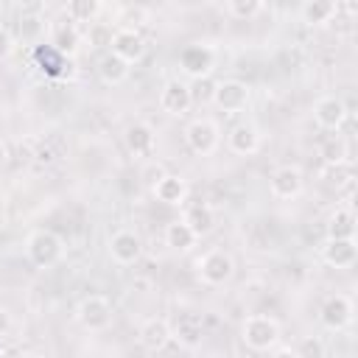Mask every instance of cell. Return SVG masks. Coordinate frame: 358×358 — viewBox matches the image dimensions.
I'll use <instances>...</instances> for the list:
<instances>
[{
  "instance_id": "cell-18",
  "label": "cell",
  "mask_w": 358,
  "mask_h": 358,
  "mask_svg": "<svg viewBox=\"0 0 358 358\" xmlns=\"http://www.w3.org/2000/svg\"><path fill=\"white\" fill-rule=\"evenodd\" d=\"M137 338H140V344H143L145 350H151V352L165 350V347L171 344V338H173V333H171V322H168V319H162V316L145 319V322L140 324Z\"/></svg>"
},
{
  "instance_id": "cell-26",
  "label": "cell",
  "mask_w": 358,
  "mask_h": 358,
  "mask_svg": "<svg viewBox=\"0 0 358 358\" xmlns=\"http://www.w3.org/2000/svg\"><path fill=\"white\" fill-rule=\"evenodd\" d=\"M327 238H355V213L350 207H338L327 221Z\"/></svg>"
},
{
  "instance_id": "cell-4",
  "label": "cell",
  "mask_w": 358,
  "mask_h": 358,
  "mask_svg": "<svg viewBox=\"0 0 358 358\" xmlns=\"http://www.w3.org/2000/svg\"><path fill=\"white\" fill-rule=\"evenodd\" d=\"M196 274L207 285H224L235 274V260L224 249H210L196 260Z\"/></svg>"
},
{
  "instance_id": "cell-16",
  "label": "cell",
  "mask_w": 358,
  "mask_h": 358,
  "mask_svg": "<svg viewBox=\"0 0 358 358\" xmlns=\"http://www.w3.org/2000/svg\"><path fill=\"white\" fill-rule=\"evenodd\" d=\"M227 148L238 157H249L260 148V131L255 123H235L227 131Z\"/></svg>"
},
{
  "instance_id": "cell-24",
  "label": "cell",
  "mask_w": 358,
  "mask_h": 358,
  "mask_svg": "<svg viewBox=\"0 0 358 358\" xmlns=\"http://www.w3.org/2000/svg\"><path fill=\"white\" fill-rule=\"evenodd\" d=\"M165 243H168L173 252H190V249L199 243V238L193 235V229H190L182 218H176V221H171V224L165 227Z\"/></svg>"
},
{
  "instance_id": "cell-3",
  "label": "cell",
  "mask_w": 358,
  "mask_h": 358,
  "mask_svg": "<svg viewBox=\"0 0 358 358\" xmlns=\"http://www.w3.org/2000/svg\"><path fill=\"white\" fill-rule=\"evenodd\" d=\"M76 319H78V324H81L84 330H90V333H101V330L112 327L115 308H112V302H109L106 296H101V294H90V296H84V299L78 302V308H76Z\"/></svg>"
},
{
  "instance_id": "cell-14",
  "label": "cell",
  "mask_w": 358,
  "mask_h": 358,
  "mask_svg": "<svg viewBox=\"0 0 358 358\" xmlns=\"http://www.w3.org/2000/svg\"><path fill=\"white\" fill-rule=\"evenodd\" d=\"M313 120H316V126H322V129H327V131L341 129L344 120H347V106H344V101L336 98V95H322V98L313 103Z\"/></svg>"
},
{
  "instance_id": "cell-20",
  "label": "cell",
  "mask_w": 358,
  "mask_h": 358,
  "mask_svg": "<svg viewBox=\"0 0 358 358\" xmlns=\"http://www.w3.org/2000/svg\"><path fill=\"white\" fill-rule=\"evenodd\" d=\"M154 145H157V137L148 123H131L126 129V148L134 157H148L154 151Z\"/></svg>"
},
{
  "instance_id": "cell-5",
  "label": "cell",
  "mask_w": 358,
  "mask_h": 358,
  "mask_svg": "<svg viewBox=\"0 0 358 358\" xmlns=\"http://www.w3.org/2000/svg\"><path fill=\"white\" fill-rule=\"evenodd\" d=\"M221 143V131L218 123L210 117H196L185 126V145L196 154V157H210Z\"/></svg>"
},
{
  "instance_id": "cell-21",
  "label": "cell",
  "mask_w": 358,
  "mask_h": 358,
  "mask_svg": "<svg viewBox=\"0 0 358 358\" xmlns=\"http://www.w3.org/2000/svg\"><path fill=\"white\" fill-rule=\"evenodd\" d=\"M338 14V3L333 0H308L299 6V20L305 25H327Z\"/></svg>"
},
{
  "instance_id": "cell-23",
  "label": "cell",
  "mask_w": 358,
  "mask_h": 358,
  "mask_svg": "<svg viewBox=\"0 0 358 358\" xmlns=\"http://www.w3.org/2000/svg\"><path fill=\"white\" fill-rule=\"evenodd\" d=\"M20 36L25 42H39V36L45 34V20L39 14V6H22L20 8V25H17Z\"/></svg>"
},
{
  "instance_id": "cell-29",
  "label": "cell",
  "mask_w": 358,
  "mask_h": 358,
  "mask_svg": "<svg viewBox=\"0 0 358 358\" xmlns=\"http://www.w3.org/2000/svg\"><path fill=\"white\" fill-rule=\"evenodd\" d=\"M112 28L106 25V22H90V28H87V42H90V48H109L112 45Z\"/></svg>"
},
{
  "instance_id": "cell-33",
  "label": "cell",
  "mask_w": 358,
  "mask_h": 358,
  "mask_svg": "<svg viewBox=\"0 0 358 358\" xmlns=\"http://www.w3.org/2000/svg\"><path fill=\"white\" fill-rule=\"evenodd\" d=\"M162 176H165V168H162L159 162H151L148 168H143V179H145V182H148L151 187H154V185H157V182H159Z\"/></svg>"
},
{
  "instance_id": "cell-2",
  "label": "cell",
  "mask_w": 358,
  "mask_h": 358,
  "mask_svg": "<svg viewBox=\"0 0 358 358\" xmlns=\"http://www.w3.org/2000/svg\"><path fill=\"white\" fill-rule=\"evenodd\" d=\"M62 252H64L62 238H59L56 232H50V229H34V232L28 235V241H25V255H28V260H31L36 268H50V266H56V263L62 260Z\"/></svg>"
},
{
  "instance_id": "cell-12",
  "label": "cell",
  "mask_w": 358,
  "mask_h": 358,
  "mask_svg": "<svg viewBox=\"0 0 358 358\" xmlns=\"http://www.w3.org/2000/svg\"><path fill=\"white\" fill-rule=\"evenodd\" d=\"M322 260L330 268H350L358 260L355 238H327L322 243Z\"/></svg>"
},
{
  "instance_id": "cell-27",
  "label": "cell",
  "mask_w": 358,
  "mask_h": 358,
  "mask_svg": "<svg viewBox=\"0 0 358 358\" xmlns=\"http://www.w3.org/2000/svg\"><path fill=\"white\" fill-rule=\"evenodd\" d=\"M221 11L227 17H232V20H252V17H257L263 11V3L260 0H227L221 6Z\"/></svg>"
},
{
  "instance_id": "cell-13",
  "label": "cell",
  "mask_w": 358,
  "mask_h": 358,
  "mask_svg": "<svg viewBox=\"0 0 358 358\" xmlns=\"http://www.w3.org/2000/svg\"><path fill=\"white\" fill-rule=\"evenodd\" d=\"M109 255L115 263L120 266H131L140 260L143 255V241L137 238V232L131 229H117L112 238H109Z\"/></svg>"
},
{
  "instance_id": "cell-8",
  "label": "cell",
  "mask_w": 358,
  "mask_h": 358,
  "mask_svg": "<svg viewBox=\"0 0 358 358\" xmlns=\"http://www.w3.org/2000/svg\"><path fill=\"white\" fill-rule=\"evenodd\" d=\"M179 67L185 76L190 78H210L213 67H215V50L210 45H187L179 53Z\"/></svg>"
},
{
  "instance_id": "cell-31",
  "label": "cell",
  "mask_w": 358,
  "mask_h": 358,
  "mask_svg": "<svg viewBox=\"0 0 358 358\" xmlns=\"http://www.w3.org/2000/svg\"><path fill=\"white\" fill-rule=\"evenodd\" d=\"M14 48H17L14 34H11L6 25H0V62H6V59L14 53Z\"/></svg>"
},
{
  "instance_id": "cell-9",
  "label": "cell",
  "mask_w": 358,
  "mask_h": 358,
  "mask_svg": "<svg viewBox=\"0 0 358 358\" xmlns=\"http://www.w3.org/2000/svg\"><path fill=\"white\" fill-rule=\"evenodd\" d=\"M319 322L338 333V330H347L352 324V299L344 296V294H333L322 302V310H319Z\"/></svg>"
},
{
  "instance_id": "cell-17",
  "label": "cell",
  "mask_w": 358,
  "mask_h": 358,
  "mask_svg": "<svg viewBox=\"0 0 358 358\" xmlns=\"http://www.w3.org/2000/svg\"><path fill=\"white\" fill-rule=\"evenodd\" d=\"M151 193L157 196V201H162V204H168V207H179V204L187 201L190 187H187V179H185V176H179V173H165V176L151 187Z\"/></svg>"
},
{
  "instance_id": "cell-22",
  "label": "cell",
  "mask_w": 358,
  "mask_h": 358,
  "mask_svg": "<svg viewBox=\"0 0 358 358\" xmlns=\"http://www.w3.org/2000/svg\"><path fill=\"white\" fill-rule=\"evenodd\" d=\"M129 73H131V67H129L123 59H117L115 53H103V56L98 59V78H101L106 87L123 84V81L129 78Z\"/></svg>"
},
{
  "instance_id": "cell-11",
  "label": "cell",
  "mask_w": 358,
  "mask_h": 358,
  "mask_svg": "<svg viewBox=\"0 0 358 358\" xmlns=\"http://www.w3.org/2000/svg\"><path fill=\"white\" fill-rule=\"evenodd\" d=\"M190 106H193V87H190L187 81L173 78V81H168V84L162 87V92H159V109H162V112L179 117V115H185Z\"/></svg>"
},
{
  "instance_id": "cell-6",
  "label": "cell",
  "mask_w": 358,
  "mask_h": 358,
  "mask_svg": "<svg viewBox=\"0 0 358 358\" xmlns=\"http://www.w3.org/2000/svg\"><path fill=\"white\" fill-rule=\"evenodd\" d=\"M249 98H252L249 84L241 81V78H224V81H218V84L213 87V103H215L221 112H227V115L243 112V109L249 106Z\"/></svg>"
},
{
  "instance_id": "cell-25",
  "label": "cell",
  "mask_w": 358,
  "mask_h": 358,
  "mask_svg": "<svg viewBox=\"0 0 358 358\" xmlns=\"http://www.w3.org/2000/svg\"><path fill=\"white\" fill-rule=\"evenodd\" d=\"M103 11V6L98 3V0H70L67 6H64V17L70 20V22H95V17Z\"/></svg>"
},
{
  "instance_id": "cell-15",
  "label": "cell",
  "mask_w": 358,
  "mask_h": 358,
  "mask_svg": "<svg viewBox=\"0 0 358 358\" xmlns=\"http://www.w3.org/2000/svg\"><path fill=\"white\" fill-rule=\"evenodd\" d=\"M81 39H84V36H81L78 25L70 22L67 17L59 20V22L53 25V31H50V48H53L59 56H64V59H73V56L78 53Z\"/></svg>"
},
{
  "instance_id": "cell-30",
  "label": "cell",
  "mask_w": 358,
  "mask_h": 358,
  "mask_svg": "<svg viewBox=\"0 0 358 358\" xmlns=\"http://www.w3.org/2000/svg\"><path fill=\"white\" fill-rule=\"evenodd\" d=\"M322 157L330 162V165H338V162H347V143L341 137H333L322 145Z\"/></svg>"
},
{
  "instance_id": "cell-7",
  "label": "cell",
  "mask_w": 358,
  "mask_h": 358,
  "mask_svg": "<svg viewBox=\"0 0 358 358\" xmlns=\"http://www.w3.org/2000/svg\"><path fill=\"white\" fill-rule=\"evenodd\" d=\"M109 53H115L117 59H123L129 67L137 64L143 56H145V39L137 28L131 25H123L112 34V45H109Z\"/></svg>"
},
{
  "instance_id": "cell-36",
  "label": "cell",
  "mask_w": 358,
  "mask_h": 358,
  "mask_svg": "<svg viewBox=\"0 0 358 358\" xmlns=\"http://www.w3.org/2000/svg\"><path fill=\"white\" fill-rule=\"evenodd\" d=\"M3 352H6V341H3V336H0V358H3Z\"/></svg>"
},
{
  "instance_id": "cell-35",
  "label": "cell",
  "mask_w": 358,
  "mask_h": 358,
  "mask_svg": "<svg viewBox=\"0 0 358 358\" xmlns=\"http://www.w3.org/2000/svg\"><path fill=\"white\" fill-rule=\"evenodd\" d=\"M6 162H8V145H6L3 140H0V168H3Z\"/></svg>"
},
{
  "instance_id": "cell-1",
  "label": "cell",
  "mask_w": 358,
  "mask_h": 358,
  "mask_svg": "<svg viewBox=\"0 0 358 358\" xmlns=\"http://www.w3.org/2000/svg\"><path fill=\"white\" fill-rule=\"evenodd\" d=\"M241 341L255 352H266L280 344V322L268 313H249L241 322Z\"/></svg>"
},
{
  "instance_id": "cell-37",
  "label": "cell",
  "mask_w": 358,
  "mask_h": 358,
  "mask_svg": "<svg viewBox=\"0 0 358 358\" xmlns=\"http://www.w3.org/2000/svg\"><path fill=\"white\" fill-rule=\"evenodd\" d=\"M28 358H48V355H28Z\"/></svg>"
},
{
  "instance_id": "cell-19",
  "label": "cell",
  "mask_w": 358,
  "mask_h": 358,
  "mask_svg": "<svg viewBox=\"0 0 358 358\" xmlns=\"http://www.w3.org/2000/svg\"><path fill=\"white\" fill-rule=\"evenodd\" d=\"M182 221L193 229V235L201 241L204 235H210L213 229H215V210L210 207V204H204V201H199V204H190V207H185V213H182Z\"/></svg>"
},
{
  "instance_id": "cell-28",
  "label": "cell",
  "mask_w": 358,
  "mask_h": 358,
  "mask_svg": "<svg viewBox=\"0 0 358 358\" xmlns=\"http://www.w3.org/2000/svg\"><path fill=\"white\" fill-rule=\"evenodd\" d=\"M171 333H173V338H179V344H185V347H196V344L201 341V324H199L196 319H190V316H185L176 327H171Z\"/></svg>"
},
{
  "instance_id": "cell-10",
  "label": "cell",
  "mask_w": 358,
  "mask_h": 358,
  "mask_svg": "<svg viewBox=\"0 0 358 358\" xmlns=\"http://www.w3.org/2000/svg\"><path fill=\"white\" fill-rule=\"evenodd\" d=\"M305 187V176L296 165H280L268 176V190L274 199H296Z\"/></svg>"
},
{
  "instance_id": "cell-34",
  "label": "cell",
  "mask_w": 358,
  "mask_h": 358,
  "mask_svg": "<svg viewBox=\"0 0 358 358\" xmlns=\"http://www.w3.org/2000/svg\"><path fill=\"white\" fill-rule=\"evenodd\" d=\"M274 358H299V355H296V350L282 347V350H277V352H274Z\"/></svg>"
},
{
  "instance_id": "cell-32",
  "label": "cell",
  "mask_w": 358,
  "mask_h": 358,
  "mask_svg": "<svg viewBox=\"0 0 358 358\" xmlns=\"http://www.w3.org/2000/svg\"><path fill=\"white\" fill-rule=\"evenodd\" d=\"M322 352H324V350H322V341H316V338H313V341L308 338V341L296 350L299 358H322Z\"/></svg>"
}]
</instances>
